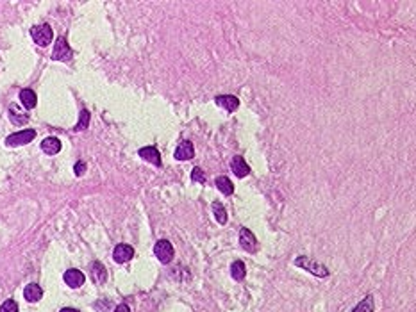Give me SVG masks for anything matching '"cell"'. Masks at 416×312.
Returning <instances> with one entry per match:
<instances>
[{
  "label": "cell",
  "mask_w": 416,
  "mask_h": 312,
  "mask_svg": "<svg viewBox=\"0 0 416 312\" xmlns=\"http://www.w3.org/2000/svg\"><path fill=\"white\" fill-rule=\"evenodd\" d=\"M216 106L224 107L227 113H234L238 107H240V98L234 97V95H218V97L215 98Z\"/></svg>",
  "instance_id": "obj_7"
},
{
  "label": "cell",
  "mask_w": 416,
  "mask_h": 312,
  "mask_svg": "<svg viewBox=\"0 0 416 312\" xmlns=\"http://www.w3.org/2000/svg\"><path fill=\"white\" fill-rule=\"evenodd\" d=\"M72 55H74V52H72L66 38H63V36L57 38L55 47H54V52H52V59H54V61H70Z\"/></svg>",
  "instance_id": "obj_5"
},
{
  "label": "cell",
  "mask_w": 416,
  "mask_h": 312,
  "mask_svg": "<svg viewBox=\"0 0 416 312\" xmlns=\"http://www.w3.org/2000/svg\"><path fill=\"white\" fill-rule=\"evenodd\" d=\"M84 280H86V277H84V273L79 271V269H68L66 273H64V282H66L68 287L72 289L81 287V285L84 284Z\"/></svg>",
  "instance_id": "obj_12"
},
{
  "label": "cell",
  "mask_w": 416,
  "mask_h": 312,
  "mask_svg": "<svg viewBox=\"0 0 416 312\" xmlns=\"http://www.w3.org/2000/svg\"><path fill=\"white\" fill-rule=\"evenodd\" d=\"M215 184H216V187L220 189L224 195H232L234 193V184L231 182V179L229 177H218V179L215 180Z\"/></svg>",
  "instance_id": "obj_17"
},
{
  "label": "cell",
  "mask_w": 416,
  "mask_h": 312,
  "mask_svg": "<svg viewBox=\"0 0 416 312\" xmlns=\"http://www.w3.org/2000/svg\"><path fill=\"white\" fill-rule=\"evenodd\" d=\"M231 168H232V172H234V175L238 177V179H245V177L250 173V166L245 163V159L241 155H234V157H232Z\"/></svg>",
  "instance_id": "obj_9"
},
{
  "label": "cell",
  "mask_w": 416,
  "mask_h": 312,
  "mask_svg": "<svg viewBox=\"0 0 416 312\" xmlns=\"http://www.w3.org/2000/svg\"><path fill=\"white\" fill-rule=\"evenodd\" d=\"M195 157V148H193L191 141H181L179 146L175 148V159L177 161H189Z\"/></svg>",
  "instance_id": "obj_10"
},
{
  "label": "cell",
  "mask_w": 416,
  "mask_h": 312,
  "mask_svg": "<svg viewBox=\"0 0 416 312\" xmlns=\"http://www.w3.org/2000/svg\"><path fill=\"white\" fill-rule=\"evenodd\" d=\"M90 118H91L90 111H88V109H83V111H81V118H79L77 125H75V127H74V130H75V132H81V130H86V129H88V125H90Z\"/></svg>",
  "instance_id": "obj_20"
},
{
  "label": "cell",
  "mask_w": 416,
  "mask_h": 312,
  "mask_svg": "<svg viewBox=\"0 0 416 312\" xmlns=\"http://www.w3.org/2000/svg\"><path fill=\"white\" fill-rule=\"evenodd\" d=\"M140 157H142L143 161H147V163L154 164V166H161V153H159V150L156 148V146H145V148L140 150Z\"/></svg>",
  "instance_id": "obj_11"
},
{
  "label": "cell",
  "mask_w": 416,
  "mask_h": 312,
  "mask_svg": "<svg viewBox=\"0 0 416 312\" xmlns=\"http://www.w3.org/2000/svg\"><path fill=\"white\" fill-rule=\"evenodd\" d=\"M0 312H18V303L15 300H6L0 305Z\"/></svg>",
  "instance_id": "obj_22"
},
{
  "label": "cell",
  "mask_w": 416,
  "mask_h": 312,
  "mask_svg": "<svg viewBox=\"0 0 416 312\" xmlns=\"http://www.w3.org/2000/svg\"><path fill=\"white\" fill-rule=\"evenodd\" d=\"M34 137H36L34 129H25V130H20V132H15V134H11V136L6 137V144H8V146H22V144L31 143Z\"/></svg>",
  "instance_id": "obj_4"
},
{
  "label": "cell",
  "mask_w": 416,
  "mask_h": 312,
  "mask_svg": "<svg viewBox=\"0 0 416 312\" xmlns=\"http://www.w3.org/2000/svg\"><path fill=\"white\" fill-rule=\"evenodd\" d=\"M154 255H156V257L159 259V261H161L163 264H168V262H172L173 255H175L172 243L166 241V239H161V241H157L156 246H154Z\"/></svg>",
  "instance_id": "obj_3"
},
{
  "label": "cell",
  "mask_w": 416,
  "mask_h": 312,
  "mask_svg": "<svg viewBox=\"0 0 416 312\" xmlns=\"http://www.w3.org/2000/svg\"><path fill=\"white\" fill-rule=\"evenodd\" d=\"M375 308V301H373V296H366L361 303H358V307L354 308L352 312H373Z\"/></svg>",
  "instance_id": "obj_21"
},
{
  "label": "cell",
  "mask_w": 416,
  "mask_h": 312,
  "mask_svg": "<svg viewBox=\"0 0 416 312\" xmlns=\"http://www.w3.org/2000/svg\"><path fill=\"white\" fill-rule=\"evenodd\" d=\"M191 182H200V184L205 182V173L202 172V168H193V172H191Z\"/></svg>",
  "instance_id": "obj_23"
},
{
  "label": "cell",
  "mask_w": 416,
  "mask_h": 312,
  "mask_svg": "<svg viewBox=\"0 0 416 312\" xmlns=\"http://www.w3.org/2000/svg\"><path fill=\"white\" fill-rule=\"evenodd\" d=\"M295 266H299V268H302V269H307L309 273L316 275V277H327V275H329V269H327L325 266L313 261L311 257H306V255H300V257L295 259Z\"/></svg>",
  "instance_id": "obj_1"
},
{
  "label": "cell",
  "mask_w": 416,
  "mask_h": 312,
  "mask_svg": "<svg viewBox=\"0 0 416 312\" xmlns=\"http://www.w3.org/2000/svg\"><path fill=\"white\" fill-rule=\"evenodd\" d=\"M231 275H232V278H234V280H243L245 275H247V266H245V262H241V261L232 262Z\"/></svg>",
  "instance_id": "obj_18"
},
{
  "label": "cell",
  "mask_w": 416,
  "mask_h": 312,
  "mask_svg": "<svg viewBox=\"0 0 416 312\" xmlns=\"http://www.w3.org/2000/svg\"><path fill=\"white\" fill-rule=\"evenodd\" d=\"M31 36L34 39V43L39 45V47H47L48 43L54 38V31H52L50 25L43 24V25H36V27L31 29Z\"/></svg>",
  "instance_id": "obj_2"
},
{
  "label": "cell",
  "mask_w": 416,
  "mask_h": 312,
  "mask_svg": "<svg viewBox=\"0 0 416 312\" xmlns=\"http://www.w3.org/2000/svg\"><path fill=\"white\" fill-rule=\"evenodd\" d=\"M74 172H75V175H77V177L84 175V172H86V163H83V161H79V163L74 166Z\"/></svg>",
  "instance_id": "obj_24"
},
{
  "label": "cell",
  "mask_w": 416,
  "mask_h": 312,
  "mask_svg": "<svg viewBox=\"0 0 416 312\" xmlns=\"http://www.w3.org/2000/svg\"><path fill=\"white\" fill-rule=\"evenodd\" d=\"M24 296L27 301H31V303H36V301H39L41 298H43V289L39 287L38 284H29L27 287H25L24 291Z\"/></svg>",
  "instance_id": "obj_14"
},
{
  "label": "cell",
  "mask_w": 416,
  "mask_h": 312,
  "mask_svg": "<svg viewBox=\"0 0 416 312\" xmlns=\"http://www.w3.org/2000/svg\"><path fill=\"white\" fill-rule=\"evenodd\" d=\"M114 312H130V308L127 307L125 303H120V305H118L116 308H114Z\"/></svg>",
  "instance_id": "obj_25"
},
{
  "label": "cell",
  "mask_w": 416,
  "mask_h": 312,
  "mask_svg": "<svg viewBox=\"0 0 416 312\" xmlns=\"http://www.w3.org/2000/svg\"><path fill=\"white\" fill-rule=\"evenodd\" d=\"M59 312H81V310H77V308H72V307H64V308H61Z\"/></svg>",
  "instance_id": "obj_26"
},
{
  "label": "cell",
  "mask_w": 416,
  "mask_h": 312,
  "mask_svg": "<svg viewBox=\"0 0 416 312\" xmlns=\"http://www.w3.org/2000/svg\"><path fill=\"white\" fill-rule=\"evenodd\" d=\"M213 212H215L216 221L220 223V225H225V223H227V212H225V207L222 205L220 202L213 203Z\"/></svg>",
  "instance_id": "obj_19"
},
{
  "label": "cell",
  "mask_w": 416,
  "mask_h": 312,
  "mask_svg": "<svg viewBox=\"0 0 416 312\" xmlns=\"http://www.w3.org/2000/svg\"><path fill=\"white\" fill-rule=\"evenodd\" d=\"M91 278H93L97 284H104L107 278V273H106V268H104L100 262H93L91 264Z\"/></svg>",
  "instance_id": "obj_16"
},
{
  "label": "cell",
  "mask_w": 416,
  "mask_h": 312,
  "mask_svg": "<svg viewBox=\"0 0 416 312\" xmlns=\"http://www.w3.org/2000/svg\"><path fill=\"white\" fill-rule=\"evenodd\" d=\"M132 257H134V248H132V246H129V245H118V246H114V252H113L114 262H118V264H123V262H129Z\"/></svg>",
  "instance_id": "obj_8"
},
{
  "label": "cell",
  "mask_w": 416,
  "mask_h": 312,
  "mask_svg": "<svg viewBox=\"0 0 416 312\" xmlns=\"http://www.w3.org/2000/svg\"><path fill=\"white\" fill-rule=\"evenodd\" d=\"M61 148H63V144H61V141L54 136L45 137V139L41 141V150H43L47 155H55V153L61 152Z\"/></svg>",
  "instance_id": "obj_13"
},
{
  "label": "cell",
  "mask_w": 416,
  "mask_h": 312,
  "mask_svg": "<svg viewBox=\"0 0 416 312\" xmlns=\"http://www.w3.org/2000/svg\"><path fill=\"white\" fill-rule=\"evenodd\" d=\"M240 243H241V248L247 250L248 254H255L257 248H259V243H257L255 236L252 234V230H248V228H245V226L240 232Z\"/></svg>",
  "instance_id": "obj_6"
},
{
  "label": "cell",
  "mask_w": 416,
  "mask_h": 312,
  "mask_svg": "<svg viewBox=\"0 0 416 312\" xmlns=\"http://www.w3.org/2000/svg\"><path fill=\"white\" fill-rule=\"evenodd\" d=\"M20 102L24 104L25 109H34L36 104H38V97H36V93L32 90L25 88V90L20 91Z\"/></svg>",
  "instance_id": "obj_15"
}]
</instances>
